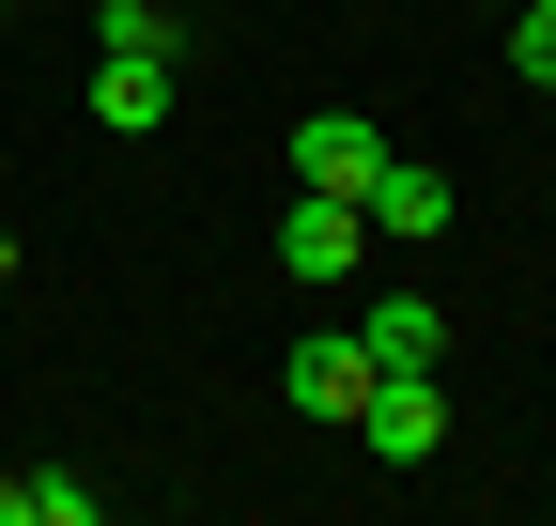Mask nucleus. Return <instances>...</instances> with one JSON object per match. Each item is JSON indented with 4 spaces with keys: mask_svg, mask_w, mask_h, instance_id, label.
<instances>
[{
    "mask_svg": "<svg viewBox=\"0 0 556 526\" xmlns=\"http://www.w3.org/2000/svg\"><path fill=\"white\" fill-rule=\"evenodd\" d=\"M278 403H294V418H325V434H356V403H371V341H356V325L294 341V356H278Z\"/></svg>",
    "mask_w": 556,
    "mask_h": 526,
    "instance_id": "f257e3e1",
    "label": "nucleus"
},
{
    "mask_svg": "<svg viewBox=\"0 0 556 526\" xmlns=\"http://www.w3.org/2000/svg\"><path fill=\"white\" fill-rule=\"evenodd\" d=\"M278 263H294V279H356V263H371V202H356V186H294Z\"/></svg>",
    "mask_w": 556,
    "mask_h": 526,
    "instance_id": "f03ea898",
    "label": "nucleus"
},
{
    "mask_svg": "<svg viewBox=\"0 0 556 526\" xmlns=\"http://www.w3.org/2000/svg\"><path fill=\"white\" fill-rule=\"evenodd\" d=\"M356 449H371V465H433V449H448V387H433V372H371Z\"/></svg>",
    "mask_w": 556,
    "mask_h": 526,
    "instance_id": "7ed1b4c3",
    "label": "nucleus"
},
{
    "mask_svg": "<svg viewBox=\"0 0 556 526\" xmlns=\"http://www.w3.org/2000/svg\"><path fill=\"white\" fill-rule=\"evenodd\" d=\"M371 171H387V124L371 109H309L294 124V186H371Z\"/></svg>",
    "mask_w": 556,
    "mask_h": 526,
    "instance_id": "20e7f679",
    "label": "nucleus"
},
{
    "mask_svg": "<svg viewBox=\"0 0 556 526\" xmlns=\"http://www.w3.org/2000/svg\"><path fill=\"white\" fill-rule=\"evenodd\" d=\"M93 124H109V140H155V124H170V62L155 47H109L93 62Z\"/></svg>",
    "mask_w": 556,
    "mask_h": 526,
    "instance_id": "39448f33",
    "label": "nucleus"
},
{
    "mask_svg": "<svg viewBox=\"0 0 556 526\" xmlns=\"http://www.w3.org/2000/svg\"><path fill=\"white\" fill-rule=\"evenodd\" d=\"M356 202H371V248H402V233H448V171H433V155H387Z\"/></svg>",
    "mask_w": 556,
    "mask_h": 526,
    "instance_id": "423d86ee",
    "label": "nucleus"
},
{
    "mask_svg": "<svg viewBox=\"0 0 556 526\" xmlns=\"http://www.w3.org/2000/svg\"><path fill=\"white\" fill-rule=\"evenodd\" d=\"M356 341H371V372H433V356H448V310H433V295H371Z\"/></svg>",
    "mask_w": 556,
    "mask_h": 526,
    "instance_id": "0eeeda50",
    "label": "nucleus"
},
{
    "mask_svg": "<svg viewBox=\"0 0 556 526\" xmlns=\"http://www.w3.org/2000/svg\"><path fill=\"white\" fill-rule=\"evenodd\" d=\"M0 526H93V480H47V465H16V480H0Z\"/></svg>",
    "mask_w": 556,
    "mask_h": 526,
    "instance_id": "6e6552de",
    "label": "nucleus"
},
{
    "mask_svg": "<svg viewBox=\"0 0 556 526\" xmlns=\"http://www.w3.org/2000/svg\"><path fill=\"white\" fill-rule=\"evenodd\" d=\"M170 16H186V0H93V47H155L170 62Z\"/></svg>",
    "mask_w": 556,
    "mask_h": 526,
    "instance_id": "1a4fd4ad",
    "label": "nucleus"
},
{
    "mask_svg": "<svg viewBox=\"0 0 556 526\" xmlns=\"http://www.w3.org/2000/svg\"><path fill=\"white\" fill-rule=\"evenodd\" d=\"M510 78L556 93V0H510Z\"/></svg>",
    "mask_w": 556,
    "mask_h": 526,
    "instance_id": "9d476101",
    "label": "nucleus"
},
{
    "mask_svg": "<svg viewBox=\"0 0 556 526\" xmlns=\"http://www.w3.org/2000/svg\"><path fill=\"white\" fill-rule=\"evenodd\" d=\"M495 16H510V0H495Z\"/></svg>",
    "mask_w": 556,
    "mask_h": 526,
    "instance_id": "9b49d317",
    "label": "nucleus"
}]
</instances>
